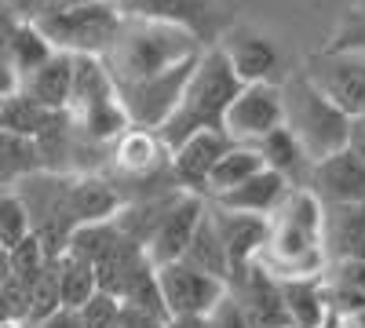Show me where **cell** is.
<instances>
[{"label":"cell","mask_w":365,"mask_h":328,"mask_svg":"<svg viewBox=\"0 0 365 328\" xmlns=\"http://www.w3.org/2000/svg\"><path fill=\"white\" fill-rule=\"evenodd\" d=\"M58 117H63V113H51L41 102H34L29 95L11 92V95H4V106H0V128L37 142L41 135H48L58 125Z\"/></svg>","instance_id":"obj_23"},{"label":"cell","mask_w":365,"mask_h":328,"mask_svg":"<svg viewBox=\"0 0 365 328\" xmlns=\"http://www.w3.org/2000/svg\"><path fill=\"white\" fill-rule=\"evenodd\" d=\"M201 51H205V44L179 26L125 18L117 29V41L103 55V66L110 70L117 88H135V84H146L182 63H194Z\"/></svg>","instance_id":"obj_1"},{"label":"cell","mask_w":365,"mask_h":328,"mask_svg":"<svg viewBox=\"0 0 365 328\" xmlns=\"http://www.w3.org/2000/svg\"><path fill=\"white\" fill-rule=\"evenodd\" d=\"M63 310V292H58V259H51L44 266V274L29 285V303H26V328H34L41 321H48L51 314Z\"/></svg>","instance_id":"obj_29"},{"label":"cell","mask_w":365,"mask_h":328,"mask_svg":"<svg viewBox=\"0 0 365 328\" xmlns=\"http://www.w3.org/2000/svg\"><path fill=\"white\" fill-rule=\"evenodd\" d=\"M278 128H285V99H282V84L274 80L245 84L223 121V132L230 135L234 146H256Z\"/></svg>","instance_id":"obj_7"},{"label":"cell","mask_w":365,"mask_h":328,"mask_svg":"<svg viewBox=\"0 0 365 328\" xmlns=\"http://www.w3.org/2000/svg\"><path fill=\"white\" fill-rule=\"evenodd\" d=\"M158 285H161V295H165L168 317H179V314L208 317L212 307L227 295V281L212 277V274L197 270V266L182 263V259L158 266Z\"/></svg>","instance_id":"obj_9"},{"label":"cell","mask_w":365,"mask_h":328,"mask_svg":"<svg viewBox=\"0 0 365 328\" xmlns=\"http://www.w3.org/2000/svg\"><path fill=\"white\" fill-rule=\"evenodd\" d=\"M120 303L135 307V310H146V314H158V317H168V307H165V295H161V285H158V266L154 263H146L143 270L128 281V288L120 292Z\"/></svg>","instance_id":"obj_30"},{"label":"cell","mask_w":365,"mask_h":328,"mask_svg":"<svg viewBox=\"0 0 365 328\" xmlns=\"http://www.w3.org/2000/svg\"><path fill=\"white\" fill-rule=\"evenodd\" d=\"M256 171H263L259 154L252 150V146H234V150H230V154H227V157L216 164V171H212L205 201H216V197H223V194L237 190L241 183H249V179H252Z\"/></svg>","instance_id":"obj_26"},{"label":"cell","mask_w":365,"mask_h":328,"mask_svg":"<svg viewBox=\"0 0 365 328\" xmlns=\"http://www.w3.org/2000/svg\"><path fill=\"white\" fill-rule=\"evenodd\" d=\"M205 208L208 201L197 197V194H179L172 201V208L165 212V219L158 223V230L150 233L146 241V255L154 266H165V263H179L190 248V237L197 230V223L205 219Z\"/></svg>","instance_id":"obj_12"},{"label":"cell","mask_w":365,"mask_h":328,"mask_svg":"<svg viewBox=\"0 0 365 328\" xmlns=\"http://www.w3.org/2000/svg\"><path fill=\"white\" fill-rule=\"evenodd\" d=\"M77 314H81V328H120V314H125V307H120L117 295L96 292Z\"/></svg>","instance_id":"obj_33"},{"label":"cell","mask_w":365,"mask_h":328,"mask_svg":"<svg viewBox=\"0 0 365 328\" xmlns=\"http://www.w3.org/2000/svg\"><path fill=\"white\" fill-rule=\"evenodd\" d=\"M220 48H223L227 63H230V70L237 73L241 84H263V80H270L274 70H278V48L259 33H234Z\"/></svg>","instance_id":"obj_20"},{"label":"cell","mask_w":365,"mask_h":328,"mask_svg":"<svg viewBox=\"0 0 365 328\" xmlns=\"http://www.w3.org/2000/svg\"><path fill=\"white\" fill-rule=\"evenodd\" d=\"M252 150L259 154L263 168H270L274 175H282L289 186L296 190H307V179H311V157L303 154V146L296 142V135L289 128H278V132H270L267 139H259Z\"/></svg>","instance_id":"obj_21"},{"label":"cell","mask_w":365,"mask_h":328,"mask_svg":"<svg viewBox=\"0 0 365 328\" xmlns=\"http://www.w3.org/2000/svg\"><path fill=\"white\" fill-rule=\"evenodd\" d=\"M165 328H208V317H201V314H179V317H168Z\"/></svg>","instance_id":"obj_41"},{"label":"cell","mask_w":365,"mask_h":328,"mask_svg":"<svg viewBox=\"0 0 365 328\" xmlns=\"http://www.w3.org/2000/svg\"><path fill=\"white\" fill-rule=\"evenodd\" d=\"M241 88L245 84H241L237 73L230 70L223 48L220 44L205 48L194 73H190V80H187V88H182V99H179L175 113L168 117V125L158 132L161 142H165V150L168 154L179 150V146L187 142L190 135H197V132H223L227 110L237 99Z\"/></svg>","instance_id":"obj_2"},{"label":"cell","mask_w":365,"mask_h":328,"mask_svg":"<svg viewBox=\"0 0 365 328\" xmlns=\"http://www.w3.org/2000/svg\"><path fill=\"white\" fill-rule=\"evenodd\" d=\"M303 73H307L351 121L354 117H365V55L322 51V55L311 58Z\"/></svg>","instance_id":"obj_10"},{"label":"cell","mask_w":365,"mask_h":328,"mask_svg":"<svg viewBox=\"0 0 365 328\" xmlns=\"http://www.w3.org/2000/svg\"><path fill=\"white\" fill-rule=\"evenodd\" d=\"M347 150L365 164V117H354L351 121V139H347Z\"/></svg>","instance_id":"obj_39"},{"label":"cell","mask_w":365,"mask_h":328,"mask_svg":"<svg viewBox=\"0 0 365 328\" xmlns=\"http://www.w3.org/2000/svg\"><path fill=\"white\" fill-rule=\"evenodd\" d=\"M120 237H125V230H120V223H117V219H106V223H88V226H77V230H73L66 252L96 266V263H99V259H103L117 241H120Z\"/></svg>","instance_id":"obj_28"},{"label":"cell","mask_w":365,"mask_h":328,"mask_svg":"<svg viewBox=\"0 0 365 328\" xmlns=\"http://www.w3.org/2000/svg\"><path fill=\"white\" fill-rule=\"evenodd\" d=\"M125 307V303H120ZM168 317H158V314H146V310H135V307H125L120 314V328H165Z\"/></svg>","instance_id":"obj_38"},{"label":"cell","mask_w":365,"mask_h":328,"mask_svg":"<svg viewBox=\"0 0 365 328\" xmlns=\"http://www.w3.org/2000/svg\"><path fill=\"white\" fill-rule=\"evenodd\" d=\"M307 190L314 194L322 208L325 204H365V164L351 150H340L311 168Z\"/></svg>","instance_id":"obj_14"},{"label":"cell","mask_w":365,"mask_h":328,"mask_svg":"<svg viewBox=\"0 0 365 328\" xmlns=\"http://www.w3.org/2000/svg\"><path fill=\"white\" fill-rule=\"evenodd\" d=\"M182 263H190V266H197V270L220 277V281H230V259H227L223 237H220L216 223H212L208 208H205V219L197 223V230L190 237V248H187V255H182Z\"/></svg>","instance_id":"obj_24"},{"label":"cell","mask_w":365,"mask_h":328,"mask_svg":"<svg viewBox=\"0 0 365 328\" xmlns=\"http://www.w3.org/2000/svg\"><path fill=\"white\" fill-rule=\"evenodd\" d=\"M19 92L29 95L34 102H41V106L51 110V113H66L70 95H73V55L55 51L37 73H29V77L19 84Z\"/></svg>","instance_id":"obj_19"},{"label":"cell","mask_w":365,"mask_h":328,"mask_svg":"<svg viewBox=\"0 0 365 328\" xmlns=\"http://www.w3.org/2000/svg\"><path fill=\"white\" fill-rule=\"evenodd\" d=\"M340 328H365V307L347 314V317H340Z\"/></svg>","instance_id":"obj_42"},{"label":"cell","mask_w":365,"mask_h":328,"mask_svg":"<svg viewBox=\"0 0 365 328\" xmlns=\"http://www.w3.org/2000/svg\"><path fill=\"white\" fill-rule=\"evenodd\" d=\"M37 171H44V157L37 150V142L0 128V194L19 190Z\"/></svg>","instance_id":"obj_22"},{"label":"cell","mask_w":365,"mask_h":328,"mask_svg":"<svg viewBox=\"0 0 365 328\" xmlns=\"http://www.w3.org/2000/svg\"><path fill=\"white\" fill-rule=\"evenodd\" d=\"M230 150H234V142H230L227 132H197V135H190L179 150H172V175H175L179 190L205 197L212 171H216V164Z\"/></svg>","instance_id":"obj_13"},{"label":"cell","mask_w":365,"mask_h":328,"mask_svg":"<svg viewBox=\"0 0 365 328\" xmlns=\"http://www.w3.org/2000/svg\"><path fill=\"white\" fill-rule=\"evenodd\" d=\"M270 237L259 263L274 277H318L325 274L322 248V204L311 190H292L270 219Z\"/></svg>","instance_id":"obj_3"},{"label":"cell","mask_w":365,"mask_h":328,"mask_svg":"<svg viewBox=\"0 0 365 328\" xmlns=\"http://www.w3.org/2000/svg\"><path fill=\"white\" fill-rule=\"evenodd\" d=\"M8 4L19 11L22 22H41V18H51L58 11L81 8V4H88V0H8Z\"/></svg>","instance_id":"obj_35"},{"label":"cell","mask_w":365,"mask_h":328,"mask_svg":"<svg viewBox=\"0 0 365 328\" xmlns=\"http://www.w3.org/2000/svg\"><path fill=\"white\" fill-rule=\"evenodd\" d=\"M58 292H63V310H81L91 295L99 292L96 266L63 252L58 255Z\"/></svg>","instance_id":"obj_27"},{"label":"cell","mask_w":365,"mask_h":328,"mask_svg":"<svg viewBox=\"0 0 365 328\" xmlns=\"http://www.w3.org/2000/svg\"><path fill=\"white\" fill-rule=\"evenodd\" d=\"M51 55H55L51 41L41 33L34 22H22V26H19V33H15L11 44H8V66H11L15 80L22 84L29 73H37Z\"/></svg>","instance_id":"obj_25"},{"label":"cell","mask_w":365,"mask_h":328,"mask_svg":"<svg viewBox=\"0 0 365 328\" xmlns=\"http://www.w3.org/2000/svg\"><path fill=\"white\" fill-rule=\"evenodd\" d=\"M8 277H11V252L0 245V285H4Z\"/></svg>","instance_id":"obj_43"},{"label":"cell","mask_w":365,"mask_h":328,"mask_svg":"<svg viewBox=\"0 0 365 328\" xmlns=\"http://www.w3.org/2000/svg\"><path fill=\"white\" fill-rule=\"evenodd\" d=\"M208 216L216 223L220 237H223V248L230 259V277L245 266L259 263L263 248H267V237H270V223L259 216H241V212H227V208L208 204Z\"/></svg>","instance_id":"obj_15"},{"label":"cell","mask_w":365,"mask_h":328,"mask_svg":"<svg viewBox=\"0 0 365 328\" xmlns=\"http://www.w3.org/2000/svg\"><path fill=\"white\" fill-rule=\"evenodd\" d=\"M282 281V303L289 328H325L329 321H336L329 310V288L325 274L318 277H278Z\"/></svg>","instance_id":"obj_18"},{"label":"cell","mask_w":365,"mask_h":328,"mask_svg":"<svg viewBox=\"0 0 365 328\" xmlns=\"http://www.w3.org/2000/svg\"><path fill=\"white\" fill-rule=\"evenodd\" d=\"M51 259H55V255L44 248L41 237H37V233H29L22 245L11 248V277H19V281L29 288V285H34V281L44 274V266H48Z\"/></svg>","instance_id":"obj_31"},{"label":"cell","mask_w":365,"mask_h":328,"mask_svg":"<svg viewBox=\"0 0 365 328\" xmlns=\"http://www.w3.org/2000/svg\"><path fill=\"white\" fill-rule=\"evenodd\" d=\"M322 248L329 266L347 259H365V204L322 208Z\"/></svg>","instance_id":"obj_16"},{"label":"cell","mask_w":365,"mask_h":328,"mask_svg":"<svg viewBox=\"0 0 365 328\" xmlns=\"http://www.w3.org/2000/svg\"><path fill=\"white\" fill-rule=\"evenodd\" d=\"M34 233V223H29V212L22 197L11 190V194H0V245H4L8 252L15 245H22L26 237Z\"/></svg>","instance_id":"obj_32"},{"label":"cell","mask_w":365,"mask_h":328,"mask_svg":"<svg viewBox=\"0 0 365 328\" xmlns=\"http://www.w3.org/2000/svg\"><path fill=\"white\" fill-rule=\"evenodd\" d=\"M34 328H81V314L77 310H58V314H51L48 321H41Z\"/></svg>","instance_id":"obj_40"},{"label":"cell","mask_w":365,"mask_h":328,"mask_svg":"<svg viewBox=\"0 0 365 328\" xmlns=\"http://www.w3.org/2000/svg\"><path fill=\"white\" fill-rule=\"evenodd\" d=\"M208 328H249V321H245V310L237 307V300L227 292L223 300L212 307V314H208Z\"/></svg>","instance_id":"obj_37"},{"label":"cell","mask_w":365,"mask_h":328,"mask_svg":"<svg viewBox=\"0 0 365 328\" xmlns=\"http://www.w3.org/2000/svg\"><path fill=\"white\" fill-rule=\"evenodd\" d=\"M120 22H125V15L113 8V0H88L81 8L58 11V15L41 18L34 26L51 41L55 51L73 55V58H84V55L103 58L110 51V44L117 41Z\"/></svg>","instance_id":"obj_6"},{"label":"cell","mask_w":365,"mask_h":328,"mask_svg":"<svg viewBox=\"0 0 365 328\" xmlns=\"http://www.w3.org/2000/svg\"><path fill=\"white\" fill-rule=\"evenodd\" d=\"M325 51H347V55H365V4L351 8L347 18L340 22L336 37L329 41Z\"/></svg>","instance_id":"obj_34"},{"label":"cell","mask_w":365,"mask_h":328,"mask_svg":"<svg viewBox=\"0 0 365 328\" xmlns=\"http://www.w3.org/2000/svg\"><path fill=\"white\" fill-rule=\"evenodd\" d=\"M227 292L245 310L249 328H289L285 303H282V281L274 277L263 263H252L245 270H237L227 281Z\"/></svg>","instance_id":"obj_11"},{"label":"cell","mask_w":365,"mask_h":328,"mask_svg":"<svg viewBox=\"0 0 365 328\" xmlns=\"http://www.w3.org/2000/svg\"><path fill=\"white\" fill-rule=\"evenodd\" d=\"M325 328H340V321H329V324H325Z\"/></svg>","instance_id":"obj_45"},{"label":"cell","mask_w":365,"mask_h":328,"mask_svg":"<svg viewBox=\"0 0 365 328\" xmlns=\"http://www.w3.org/2000/svg\"><path fill=\"white\" fill-rule=\"evenodd\" d=\"M0 328H26V324H19V321H8V324H0Z\"/></svg>","instance_id":"obj_44"},{"label":"cell","mask_w":365,"mask_h":328,"mask_svg":"<svg viewBox=\"0 0 365 328\" xmlns=\"http://www.w3.org/2000/svg\"><path fill=\"white\" fill-rule=\"evenodd\" d=\"M113 8L125 18L165 22L194 33L205 48L220 44V11L216 0H113Z\"/></svg>","instance_id":"obj_8"},{"label":"cell","mask_w":365,"mask_h":328,"mask_svg":"<svg viewBox=\"0 0 365 328\" xmlns=\"http://www.w3.org/2000/svg\"><path fill=\"white\" fill-rule=\"evenodd\" d=\"M282 99H285V128L296 135V142L303 146V154L311 157V164L347 150L351 117L332 102L307 73L289 77L282 84Z\"/></svg>","instance_id":"obj_4"},{"label":"cell","mask_w":365,"mask_h":328,"mask_svg":"<svg viewBox=\"0 0 365 328\" xmlns=\"http://www.w3.org/2000/svg\"><path fill=\"white\" fill-rule=\"evenodd\" d=\"M0 106H4V95H0Z\"/></svg>","instance_id":"obj_46"},{"label":"cell","mask_w":365,"mask_h":328,"mask_svg":"<svg viewBox=\"0 0 365 328\" xmlns=\"http://www.w3.org/2000/svg\"><path fill=\"white\" fill-rule=\"evenodd\" d=\"M325 281L340 285L354 295H361L365 300V259H347V263H332L325 266Z\"/></svg>","instance_id":"obj_36"},{"label":"cell","mask_w":365,"mask_h":328,"mask_svg":"<svg viewBox=\"0 0 365 328\" xmlns=\"http://www.w3.org/2000/svg\"><path fill=\"white\" fill-rule=\"evenodd\" d=\"M296 186H289L282 175H274L270 168L256 171L249 183H241L237 190L216 197V201H208V204H216V208H227V212H241V216H259V219H270L278 208L285 204V197L292 194Z\"/></svg>","instance_id":"obj_17"},{"label":"cell","mask_w":365,"mask_h":328,"mask_svg":"<svg viewBox=\"0 0 365 328\" xmlns=\"http://www.w3.org/2000/svg\"><path fill=\"white\" fill-rule=\"evenodd\" d=\"M73 175L77 171H37L15 190L29 212L34 233L55 259L66 252L73 230L81 226L73 212Z\"/></svg>","instance_id":"obj_5"}]
</instances>
